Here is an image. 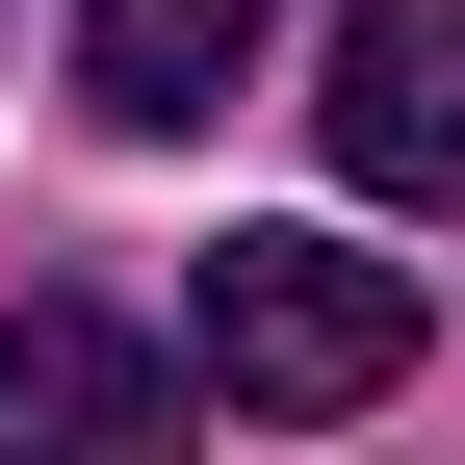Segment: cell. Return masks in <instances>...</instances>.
<instances>
[{
	"instance_id": "cell-1",
	"label": "cell",
	"mask_w": 465,
	"mask_h": 465,
	"mask_svg": "<svg viewBox=\"0 0 465 465\" xmlns=\"http://www.w3.org/2000/svg\"><path fill=\"white\" fill-rule=\"evenodd\" d=\"M182 362H207V414H388L414 388V259H336V232H207L182 259Z\"/></svg>"
},
{
	"instance_id": "cell-2",
	"label": "cell",
	"mask_w": 465,
	"mask_h": 465,
	"mask_svg": "<svg viewBox=\"0 0 465 465\" xmlns=\"http://www.w3.org/2000/svg\"><path fill=\"white\" fill-rule=\"evenodd\" d=\"M311 130H336V182H362V207H465V0H336Z\"/></svg>"
},
{
	"instance_id": "cell-3",
	"label": "cell",
	"mask_w": 465,
	"mask_h": 465,
	"mask_svg": "<svg viewBox=\"0 0 465 465\" xmlns=\"http://www.w3.org/2000/svg\"><path fill=\"white\" fill-rule=\"evenodd\" d=\"M182 388H207V362H155L130 311H78V284H26V311H0V465H26V440H155Z\"/></svg>"
},
{
	"instance_id": "cell-4",
	"label": "cell",
	"mask_w": 465,
	"mask_h": 465,
	"mask_svg": "<svg viewBox=\"0 0 465 465\" xmlns=\"http://www.w3.org/2000/svg\"><path fill=\"white\" fill-rule=\"evenodd\" d=\"M259 26H284V0H78V104H104V130H207Z\"/></svg>"
}]
</instances>
